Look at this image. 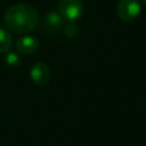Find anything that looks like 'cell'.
Segmentation results:
<instances>
[{
    "mask_svg": "<svg viewBox=\"0 0 146 146\" xmlns=\"http://www.w3.org/2000/svg\"><path fill=\"white\" fill-rule=\"evenodd\" d=\"M40 22L38 10L29 3H15L5 13V23L10 31L27 33L33 31Z\"/></svg>",
    "mask_w": 146,
    "mask_h": 146,
    "instance_id": "1",
    "label": "cell"
},
{
    "mask_svg": "<svg viewBox=\"0 0 146 146\" xmlns=\"http://www.w3.org/2000/svg\"><path fill=\"white\" fill-rule=\"evenodd\" d=\"M58 13L63 19L75 22L83 14V5L81 0H59Z\"/></svg>",
    "mask_w": 146,
    "mask_h": 146,
    "instance_id": "2",
    "label": "cell"
},
{
    "mask_svg": "<svg viewBox=\"0 0 146 146\" xmlns=\"http://www.w3.org/2000/svg\"><path fill=\"white\" fill-rule=\"evenodd\" d=\"M141 11L140 0H119L116 5L117 16L124 22L135 21Z\"/></svg>",
    "mask_w": 146,
    "mask_h": 146,
    "instance_id": "3",
    "label": "cell"
},
{
    "mask_svg": "<svg viewBox=\"0 0 146 146\" xmlns=\"http://www.w3.org/2000/svg\"><path fill=\"white\" fill-rule=\"evenodd\" d=\"M51 76L49 66L46 63L38 62L30 70V78L36 86H46Z\"/></svg>",
    "mask_w": 146,
    "mask_h": 146,
    "instance_id": "4",
    "label": "cell"
},
{
    "mask_svg": "<svg viewBox=\"0 0 146 146\" xmlns=\"http://www.w3.org/2000/svg\"><path fill=\"white\" fill-rule=\"evenodd\" d=\"M39 44H40L39 40L32 35L21 36L16 41V48L23 55H30V54L35 52L39 48Z\"/></svg>",
    "mask_w": 146,
    "mask_h": 146,
    "instance_id": "5",
    "label": "cell"
},
{
    "mask_svg": "<svg viewBox=\"0 0 146 146\" xmlns=\"http://www.w3.org/2000/svg\"><path fill=\"white\" fill-rule=\"evenodd\" d=\"M64 19L56 11H48L44 16V26L49 31H58L63 26Z\"/></svg>",
    "mask_w": 146,
    "mask_h": 146,
    "instance_id": "6",
    "label": "cell"
},
{
    "mask_svg": "<svg viewBox=\"0 0 146 146\" xmlns=\"http://www.w3.org/2000/svg\"><path fill=\"white\" fill-rule=\"evenodd\" d=\"M11 46H13L11 34L7 30L0 27V54L8 52Z\"/></svg>",
    "mask_w": 146,
    "mask_h": 146,
    "instance_id": "7",
    "label": "cell"
},
{
    "mask_svg": "<svg viewBox=\"0 0 146 146\" xmlns=\"http://www.w3.org/2000/svg\"><path fill=\"white\" fill-rule=\"evenodd\" d=\"M5 62L9 67H17L21 63V57L16 52H7L5 56Z\"/></svg>",
    "mask_w": 146,
    "mask_h": 146,
    "instance_id": "8",
    "label": "cell"
},
{
    "mask_svg": "<svg viewBox=\"0 0 146 146\" xmlns=\"http://www.w3.org/2000/svg\"><path fill=\"white\" fill-rule=\"evenodd\" d=\"M64 34L68 39H73L78 34V26L74 24V22H70L64 26Z\"/></svg>",
    "mask_w": 146,
    "mask_h": 146,
    "instance_id": "9",
    "label": "cell"
},
{
    "mask_svg": "<svg viewBox=\"0 0 146 146\" xmlns=\"http://www.w3.org/2000/svg\"><path fill=\"white\" fill-rule=\"evenodd\" d=\"M143 2H144V3H145V5H146V0H143Z\"/></svg>",
    "mask_w": 146,
    "mask_h": 146,
    "instance_id": "10",
    "label": "cell"
}]
</instances>
